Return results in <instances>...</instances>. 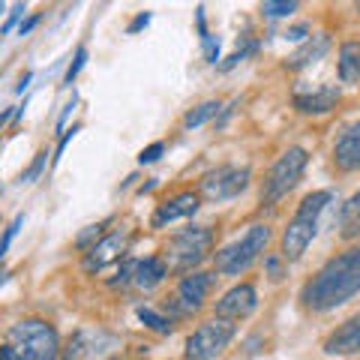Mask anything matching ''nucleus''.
<instances>
[{
  "mask_svg": "<svg viewBox=\"0 0 360 360\" xmlns=\"http://www.w3.org/2000/svg\"><path fill=\"white\" fill-rule=\"evenodd\" d=\"M360 291V250L352 246L333 255L307 285L300 288V303L309 312H330L348 303Z\"/></svg>",
  "mask_w": 360,
  "mask_h": 360,
  "instance_id": "obj_1",
  "label": "nucleus"
},
{
  "mask_svg": "<svg viewBox=\"0 0 360 360\" xmlns=\"http://www.w3.org/2000/svg\"><path fill=\"white\" fill-rule=\"evenodd\" d=\"M0 360H60V336L42 319L15 321L0 342Z\"/></svg>",
  "mask_w": 360,
  "mask_h": 360,
  "instance_id": "obj_2",
  "label": "nucleus"
},
{
  "mask_svg": "<svg viewBox=\"0 0 360 360\" xmlns=\"http://www.w3.org/2000/svg\"><path fill=\"white\" fill-rule=\"evenodd\" d=\"M333 201V193L321 189V193H309L300 201L297 213L291 217L288 229L283 231V258L285 262H297V258L307 252V246L312 243V238L319 234V217L321 210Z\"/></svg>",
  "mask_w": 360,
  "mask_h": 360,
  "instance_id": "obj_3",
  "label": "nucleus"
},
{
  "mask_svg": "<svg viewBox=\"0 0 360 360\" xmlns=\"http://www.w3.org/2000/svg\"><path fill=\"white\" fill-rule=\"evenodd\" d=\"M210 250H213V231L205 229V225H193V229L177 231L174 238L165 243L162 262L168 270H174V274H186V270H193L195 264L205 262Z\"/></svg>",
  "mask_w": 360,
  "mask_h": 360,
  "instance_id": "obj_4",
  "label": "nucleus"
},
{
  "mask_svg": "<svg viewBox=\"0 0 360 360\" xmlns=\"http://www.w3.org/2000/svg\"><path fill=\"white\" fill-rule=\"evenodd\" d=\"M267 243H270V229H267V225H252V229L246 231L240 240L222 246V250L217 252V270L222 276H240V274H246L250 264L267 250Z\"/></svg>",
  "mask_w": 360,
  "mask_h": 360,
  "instance_id": "obj_5",
  "label": "nucleus"
},
{
  "mask_svg": "<svg viewBox=\"0 0 360 360\" xmlns=\"http://www.w3.org/2000/svg\"><path fill=\"white\" fill-rule=\"evenodd\" d=\"M307 162H309V153L303 148H288L283 156H279V160L274 162V168L267 172L264 186H262V201L264 205H276V201H283L291 189L300 184Z\"/></svg>",
  "mask_w": 360,
  "mask_h": 360,
  "instance_id": "obj_6",
  "label": "nucleus"
},
{
  "mask_svg": "<svg viewBox=\"0 0 360 360\" xmlns=\"http://www.w3.org/2000/svg\"><path fill=\"white\" fill-rule=\"evenodd\" d=\"M123 342L105 328H82L70 336L63 360H120Z\"/></svg>",
  "mask_w": 360,
  "mask_h": 360,
  "instance_id": "obj_7",
  "label": "nucleus"
},
{
  "mask_svg": "<svg viewBox=\"0 0 360 360\" xmlns=\"http://www.w3.org/2000/svg\"><path fill=\"white\" fill-rule=\"evenodd\" d=\"M238 336V324L229 319H210L205 324H198L193 336L186 340V360H217L225 348L231 345V340Z\"/></svg>",
  "mask_w": 360,
  "mask_h": 360,
  "instance_id": "obj_8",
  "label": "nucleus"
},
{
  "mask_svg": "<svg viewBox=\"0 0 360 360\" xmlns=\"http://www.w3.org/2000/svg\"><path fill=\"white\" fill-rule=\"evenodd\" d=\"M213 279L217 274H205V270H195V274H186L174 288V297L168 300L174 315H193L205 307V300L213 288Z\"/></svg>",
  "mask_w": 360,
  "mask_h": 360,
  "instance_id": "obj_9",
  "label": "nucleus"
},
{
  "mask_svg": "<svg viewBox=\"0 0 360 360\" xmlns=\"http://www.w3.org/2000/svg\"><path fill=\"white\" fill-rule=\"evenodd\" d=\"M250 186V168H234V165H219L201 177V193L210 201H225L240 195Z\"/></svg>",
  "mask_w": 360,
  "mask_h": 360,
  "instance_id": "obj_10",
  "label": "nucleus"
},
{
  "mask_svg": "<svg viewBox=\"0 0 360 360\" xmlns=\"http://www.w3.org/2000/svg\"><path fill=\"white\" fill-rule=\"evenodd\" d=\"M258 307V295H255V285L250 283H240L234 285L231 291L217 300V319H229V321H240L246 315H252Z\"/></svg>",
  "mask_w": 360,
  "mask_h": 360,
  "instance_id": "obj_11",
  "label": "nucleus"
},
{
  "mask_svg": "<svg viewBox=\"0 0 360 360\" xmlns=\"http://www.w3.org/2000/svg\"><path fill=\"white\" fill-rule=\"evenodd\" d=\"M127 246H129V234H127V231H111V234H105L103 240H96V243L87 250V255H84V270H87V274H94V270H103L105 264L117 262V258L127 252Z\"/></svg>",
  "mask_w": 360,
  "mask_h": 360,
  "instance_id": "obj_12",
  "label": "nucleus"
},
{
  "mask_svg": "<svg viewBox=\"0 0 360 360\" xmlns=\"http://www.w3.org/2000/svg\"><path fill=\"white\" fill-rule=\"evenodd\" d=\"M328 354H360V312L352 315L345 324H340L328 340H324Z\"/></svg>",
  "mask_w": 360,
  "mask_h": 360,
  "instance_id": "obj_13",
  "label": "nucleus"
},
{
  "mask_svg": "<svg viewBox=\"0 0 360 360\" xmlns=\"http://www.w3.org/2000/svg\"><path fill=\"white\" fill-rule=\"evenodd\" d=\"M195 210H198V195L195 193H177L174 198H168V201H162V205L156 207L150 225H153V229H162V225L174 222V219L193 217Z\"/></svg>",
  "mask_w": 360,
  "mask_h": 360,
  "instance_id": "obj_14",
  "label": "nucleus"
},
{
  "mask_svg": "<svg viewBox=\"0 0 360 360\" xmlns=\"http://www.w3.org/2000/svg\"><path fill=\"white\" fill-rule=\"evenodd\" d=\"M333 162H336V168H342V172H354V168H360V120L352 123V127L336 139Z\"/></svg>",
  "mask_w": 360,
  "mask_h": 360,
  "instance_id": "obj_15",
  "label": "nucleus"
},
{
  "mask_svg": "<svg viewBox=\"0 0 360 360\" xmlns=\"http://www.w3.org/2000/svg\"><path fill=\"white\" fill-rule=\"evenodd\" d=\"M336 103H340V87H330V84L312 90V94L295 96V108L303 111V115H321V111H330Z\"/></svg>",
  "mask_w": 360,
  "mask_h": 360,
  "instance_id": "obj_16",
  "label": "nucleus"
},
{
  "mask_svg": "<svg viewBox=\"0 0 360 360\" xmlns=\"http://www.w3.org/2000/svg\"><path fill=\"white\" fill-rule=\"evenodd\" d=\"M168 276V267L162 258H144V262H135V270H132V285L135 288H141V291H150L162 283V279Z\"/></svg>",
  "mask_w": 360,
  "mask_h": 360,
  "instance_id": "obj_17",
  "label": "nucleus"
},
{
  "mask_svg": "<svg viewBox=\"0 0 360 360\" xmlns=\"http://www.w3.org/2000/svg\"><path fill=\"white\" fill-rule=\"evenodd\" d=\"M328 49H330V37H328V33H319V37H312V39L303 42L285 63H288V70H300V66H309L315 60H321L324 54H328Z\"/></svg>",
  "mask_w": 360,
  "mask_h": 360,
  "instance_id": "obj_18",
  "label": "nucleus"
},
{
  "mask_svg": "<svg viewBox=\"0 0 360 360\" xmlns=\"http://www.w3.org/2000/svg\"><path fill=\"white\" fill-rule=\"evenodd\" d=\"M340 78L345 84H354L360 78V42H342V49H340Z\"/></svg>",
  "mask_w": 360,
  "mask_h": 360,
  "instance_id": "obj_19",
  "label": "nucleus"
},
{
  "mask_svg": "<svg viewBox=\"0 0 360 360\" xmlns=\"http://www.w3.org/2000/svg\"><path fill=\"white\" fill-rule=\"evenodd\" d=\"M340 234H342L345 240L360 238V193H354V195L342 205V213H340Z\"/></svg>",
  "mask_w": 360,
  "mask_h": 360,
  "instance_id": "obj_20",
  "label": "nucleus"
},
{
  "mask_svg": "<svg viewBox=\"0 0 360 360\" xmlns=\"http://www.w3.org/2000/svg\"><path fill=\"white\" fill-rule=\"evenodd\" d=\"M219 108H222V103L219 99H207V103H201V105H195L189 115L184 117V127L186 129H195V127H201V123H207L210 117H217L219 115Z\"/></svg>",
  "mask_w": 360,
  "mask_h": 360,
  "instance_id": "obj_21",
  "label": "nucleus"
},
{
  "mask_svg": "<svg viewBox=\"0 0 360 360\" xmlns=\"http://www.w3.org/2000/svg\"><path fill=\"white\" fill-rule=\"evenodd\" d=\"M139 321L144 324V328H150V330H156V333H172L174 330V324H172V319H165V315H160V312H153V309H139Z\"/></svg>",
  "mask_w": 360,
  "mask_h": 360,
  "instance_id": "obj_22",
  "label": "nucleus"
},
{
  "mask_svg": "<svg viewBox=\"0 0 360 360\" xmlns=\"http://www.w3.org/2000/svg\"><path fill=\"white\" fill-rule=\"evenodd\" d=\"M262 13L270 15V18H283V15L297 13V4H295V0H288V4H285V0H279V4H276V0H267V4H262Z\"/></svg>",
  "mask_w": 360,
  "mask_h": 360,
  "instance_id": "obj_23",
  "label": "nucleus"
},
{
  "mask_svg": "<svg viewBox=\"0 0 360 360\" xmlns=\"http://www.w3.org/2000/svg\"><path fill=\"white\" fill-rule=\"evenodd\" d=\"M84 63H87V49H84V45H78V51H75V58H72V63H70V70H66V78H63V82H66V84H72V82H75V75L84 70Z\"/></svg>",
  "mask_w": 360,
  "mask_h": 360,
  "instance_id": "obj_24",
  "label": "nucleus"
},
{
  "mask_svg": "<svg viewBox=\"0 0 360 360\" xmlns=\"http://www.w3.org/2000/svg\"><path fill=\"white\" fill-rule=\"evenodd\" d=\"M45 160H49V153H37V160L30 162V168L27 172H21V184H33V180H37L39 174H42V168H45Z\"/></svg>",
  "mask_w": 360,
  "mask_h": 360,
  "instance_id": "obj_25",
  "label": "nucleus"
},
{
  "mask_svg": "<svg viewBox=\"0 0 360 360\" xmlns=\"http://www.w3.org/2000/svg\"><path fill=\"white\" fill-rule=\"evenodd\" d=\"M21 222H25V217H15L13 222L6 225V231H4V238H0V258L6 255V250H9V243H13V238H15V231L21 229Z\"/></svg>",
  "mask_w": 360,
  "mask_h": 360,
  "instance_id": "obj_26",
  "label": "nucleus"
},
{
  "mask_svg": "<svg viewBox=\"0 0 360 360\" xmlns=\"http://www.w3.org/2000/svg\"><path fill=\"white\" fill-rule=\"evenodd\" d=\"M162 150H165V144H162V141H153L150 148H144V150H141L139 162H141V165H144V162H156V160L162 156Z\"/></svg>",
  "mask_w": 360,
  "mask_h": 360,
  "instance_id": "obj_27",
  "label": "nucleus"
},
{
  "mask_svg": "<svg viewBox=\"0 0 360 360\" xmlns=\"http://www.w3.org/2000/svg\"><path fill=\"white\" fill-rule=\"evenodd\" d=\"M201 42H205L207 60H210V63H217V60H219V39H217V37H210V33H207V37H201Z\"/></svg>",
  "mask_w": 360,
  "mask_h": 360,
  "instance_id": "obj_28",
  "label": "nucleus"
},
{
  "mask_svg": "<svg viewBox=\"0 0 360 360\" xmlns=\"http://www.w3.org/2000/svg\"><path fill=\"white\" fill-rule=\"evenodd\" d=\"M21 15H25V4H15V6H13V13H9V18H6V25L0 27V33H9V30H13L18 21H21Z\"/></svg>",
  "mask_w": 360,
  "mask_h": 360,
  "instance_id": "obj_29",
  "label": "nucleus"
},
{
  "mask_svg": "<svg viewBox=\"0 0 360 360\" xmlns=\"http://www.w3.org/2000/svg\"><path fill=\"white\" fill-rule=\"evenodd\" d=\"M99 231H103V225H90V229L82 234V238H78V246H87L90 238H99Z\"/></svg>",
  "mask_w": 360,
  "mask_h": 360,
  "instance_id": "obj_30",
  "label": "nucleus"
},
{
  "mask_svg": "<svg viewBox=\"0 0 360 360\" xmlns=\"http://www.w3.org/2000/svg\"><path fill=\"white\" fill-rule=\"evenodd\" d=\"M78 132V127H72V129H66V135H63V139H60V144H58V156H54V162H58L60 160V153L66 150V144H70L72 141V135Z\"/></svg>",
  "mask_w": 360,
  "mask_h": 360,
  "instance_id": "obj_31",
  "label": "nucleus"
},
{
  "mask_svg": "<svg viewBox=\"0 0 360 360\" xmlns=\"http://www.w3.org/2000/svg\"><path fill=\"white\" fill-rule=\"evenodd\" d=\"M148 21H150V13H141V15H135V21L129 25V33L135 30H141V27H148Z\"/></svg>",
  "mask_w": 360,
  "mask_h": 360,
  "instance_id": "obj_32",
  "label": "nucleus"
},
{
  "mask_svg": "<svg viewBox=\"0 0 360 360\" xmlns=\"http://www.w3.org/2000/svg\"><path fill=\"white\" fill-rule=\"evenodd\" d=\"M39 25V15H30L27 21H21V27H18V33H21V37H27V33L33 30V27H37Z\"/></svg>",
  "mask_w": 360,
  "mask_h": 360,
  "instance_id": "obj_33",
  "label": "nucleus"
},
{
  "mask_svg": "<svg viewBox=\"0 0 360 360\" xmlns=\"http://www.w3.org/2000/svg\"><path fill=\"white\" fill-rule=\"evenodd\" d=\"M267 270H270V279H283V270H279V258H267Z\"/></svg>",
  "mask_w": 360,
  "mask_h": 360,
  "instance_id": "obj_34",
  "label": "nucleus"
},
{
  "mask_svg": "<svg viewBox=\"0 0 360 360\" xmlns=\"http://www.w3.org/2000/svg\"><path fill=\"white\" fill-rule=\"evenodd\" d=\"M307 30H309L307 25H297V27H291L285 37H288V39H303V37H307Z\"/></svg>",
  "mask_w": 360,
  "mask_h": 360,
  "instance_id": "obj_35",
  "label": "nucleus"
},
{
  "mask_svg": "<svg viewBox=\"0 0 360 360\" xmlns=\"http://www.w3.org/2000/svg\"><path fill=\"white\" fill-rule=\"evenodd\" d=\"M9 117H15V108H4V111H0V127H4Z\"/></svg>",
  "mask_w": 360,
  "mask_h": 360,
  "instance_id": "obj_36",
  "label": "nucleus"
},
{
  "mask_svg": "<svg viewBox=\"0 0 360 360\" xmlns=\"http://www.w3.org/2000/svg\"><path fill=\"white\" fill-rule=\"evenodd\" d=\"M27 82H30V72H25V75H21V82L15 84V90H18V94H25V87H27Z\"/></svg>",
  "mask_w": 360,
  "mask_h": 360,
  "instance_id": "obj_37",
  "label": "nucleus"
},
{
  "mask_svg": "<svg viewBox=\"0 0 360 360\" xmlns=\"http://www.w3.org/2000/svg\"><path fill=\"white\" fill-rule=\"evenodd\" d=\"M0 13H4V4H0Z\"/></svg>",
  "mask_w": 360,
  "mask_h": 360,
  "instance_id": "obj_38",
  "label": "nucleus"
}]
</instances>
